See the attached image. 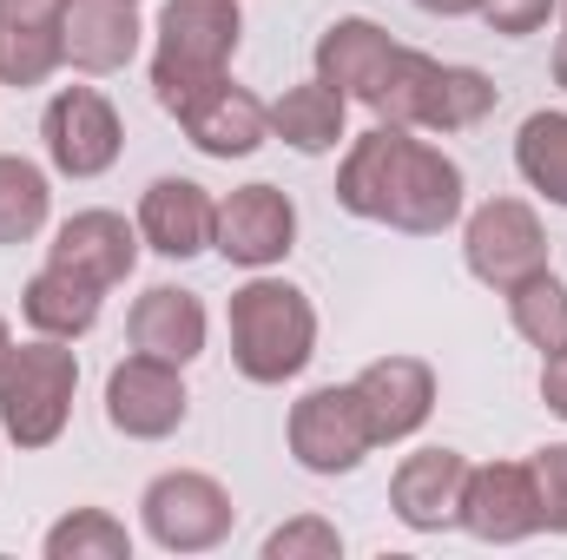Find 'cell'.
Here are the masks:
<instances>
[{
  "label": "cell",
  "mask_w": 567,
  "mask_h": 560,
  "mask_svg": "<svg viewBox=\"0 0 567 560\" xmlns=\"http://www.w3.org/2000/svg\"><path fill=\"white\" fill-rule=\"evenodd\" d=\"M462 481H468V455L462 448H416L390 475V515L410 535H442V528H455Z\"/></svg>",
  "instance_id": "cell-16"
},
{
  "label": "cell",
  "mask_w": 567,
  "mask_h": 560,
  "mask_svg": "<svg viewBox=\"0 0 567 560\" xmlns=\"http://www.w3.org/2000/svg\"><path fill=\"white\" fill-rule=\"evenodd\" d=\"M231 370L258 390H284L310 370L317 356V303L290 278L251 271V283L231 290Z\"/></svg>",
  "instance_id": "cell-2"
},
{
  "label": "cell",
  "mask_w": 567,
  "mask_h": 560,
  "mask_svg": "<svg viewBox=\"0 0 567 560\" xmlns=\"http://www.w3.org/2000/svg\"><path fill=\"white\" fill-rule=\"evenodd\" d=\"M542 403H548V409L567 422V350L542 356Z\"/></svg>",
  "instance_id": "cell-31"
},
{
  "label": "cell",
  "mask_w": 567,
  "mask_h": 560,
  "mask_svg": "<svg viewBox=\"0 0 567 560\" xmlns=\"http://www.w3.org/2000/svg\"><path fill=\"white\" fill-rule=\"evenodd\" d=\"M7 350H13V330H7V317H0V363H7Z\"/></svg>",
  "instance_id": "cell-35"
},
{
  "label": "cell",
  "mask_w": 567,
  "mask_h": 560,
  "mask_svg": "<svg viewBox=\"0 0 567 560\" xmlns=\"http://www.w3.org/2000/svg\"><path fill=\"white\" fill-rule=\"evenodd\" d=\"M357 403L370 422V442L377 448H396L410 435H423V422L435 416V370L423 356H377L357 370Z\"/></svg>",
  "instance_id": "cell-13"
},
{
  "label": "cell",
  "mask_w": 567,
  "mask_h": 560,
  "mask_svg": "<svg viewBox=\"0 0 567 560\" xmlns=\"http://www.w3.org/2000/svg\"><path fill=\"white\" fill-rule=\"evenodd\" d=\"M502 297H508V323H515V336L528 350H542V356L567 350V278H555V265L535 271V278H522Z\"/></svg>",
  "instance_id": "cell-23"
},
{
  "label": "cell",
  "mask_w": 567,
  "mask_h": 560,
  "mask_svg": "<svg viewBox=\"0 0 567 560\" xmlns=\"http://www.w3.org/2000/svg\"><path fill=\"white\" fill-rule=\"evenodd\" d=\"M495 100L502 93H495V80L482 66H449L435 53L396 46L370 113L383 126H410V133H468V126H482L495 113Z\"/></svg>",
  "instance_id": "cell-4"
},
{
  "label": "cell",
  "mask_w": 567,
  "mask_h": 560,
  "mask_svg": "<svg viewBox=\"0 0 567 560\" xmlns=\"http://www.w3.org/2000/svg\"><path fill=\"white\" fill-rule=\"evenodd\" d=\"M555 7H561V0H482L475 13L488 20V33H502V40H528V33H542V27L555 20Z\"/></svg>",
  "instance_id": "cell-30"
},
{
  "label": "cell",
  "mask_w": 567,
  "mask_h": 560,
  "mask_svg": "<svg viewBox=\"0 0 567 560\" xmlns=\"http://www.w3.org/2000/svg\"><path fill=\"white\" fill-rule=\"evenodd\" d=\"M185 409H192V396H185V370L178 363H158V356H140V350L126 363H113V376H106V422L126 442L178 435Z\"/></svg>",
  "instance_id": "cell-12"
},
{
  "label": "cell",
  "mask_w": 567,
  "mask_h": 560,
  "mask_svg": "<svg viewBox=\"0 0 567 560\" xmlns=\"http://www.w3.org/2000/svg\"><path fill=\"white\" fill-rule=\"evenodd\" d=\"M178 126H185V139L198 145L205 158H251L258 145L271 139V106L258 93H245L238 80H218Z\"/></svg>",
  "instance_id": "cell-20"
},
{
  "label": "cell",
  "mask_w": 567,
  "mask_h": 560,
  "mask_svg": "<svg viewBox=\"0 0 567 560\" xmlns=\"http://www.w3.org/2000/svg\"><path fill=\"white\" fill-rule=\"evenodd\" d=\"M455 528L475 535L482 548H515L542 535V495H535V468L528 462H482L462 481V508Z\"/></svg>",
  "instance_id": "cell-10"
},
{
  "label": "cell",
  "mask_w": 567,
  "mask_h": 560,
  "mask_svg": "<svg viewBox=\"0 0 567 560\" xmlns=\"http://www.w3.org/2000/svg\"><path fill=\"white\" fill-rule=\"evenodd\" d=\"M515 172L528 191L567 211V113H528L515 133Z\"/></svg>",
  "instance_id": "cell-25"
},
{
  "label": "cell",
  "mask_w": 567,
  "mask_h": 560,
  "mask_svg": "<svg viewBox=\"0 0 567 560\" xmlns=\"http://www.w3.org/2000/svg\"><path fill=\"white\" fill-rule=\"evenodd\" d=\"M212 231H218V198L198 185V178H152L140 191V238L145 251L172 258V265H192L198 251H212Z\"/></svg>",
  "instance_id": "cell-14"
},
{
  "label": "cell",
  "mask_w": 567,
  "mask_h": 560,
  "mask_svg": "<svg viewBox=\"0 0 567 560\" xmlns=\"http://www.w3.org/2000/svg\"><path fill=\"white\" fill-rule=\"evenodd\" d=\"M245 40L238 0H165L158 7V53H152V100L185 120L218 80H231V53Z\"/></svg>",
  "instance_id": "cell-3"
},
{
  "label": "cell",
  "mask_w": 567,
  "mask_h": 560,
  "mask_svg": "<svg viewBox=\"0 0 567 560\" xmlns=\"http://www.w3.org/2000/svg\"><path fill=\"white\" fill-rule=\"evenodd\" d=\"M66 66V46H60V20H0V86L27 93V86H47L53 73Z\"/></svg>",
  "instance_id": "cell-26"
},
{
  "label": "cell",
  "mask_w": 567,
  "mask_h": 560,
  "mask_svg": "<svg viewBox=\"0 0 567 560\" xmlns=\"http://www.w3.org/2000/svg\"><path fill=\"white\" fill-rule=\"evenodd\" d=\"M535 495H542V535H567V442H548L528 455Z\"/></svg>",
  "instance_id": "cell-29"
},
{
  "label": "cell",
  "mask_w": 567,
  "mask_h": 560,
  "mask_svg": "<svg viewBox=\"0 0 567 560\" xmlns=\"http://www.w3.org/2000/svg\"><path fill=\"white\" fill-rule=\"evenodd\" d=\"M423 13H435V20H462V13H475L482 0H416Z\"/></svg>",
  "instance_id": "cell-33"
},
{
  "label": "cell",
  "mask_w": 567,
  "mask_h": 560,
  "mask_svg": "<svg viewBox=\"0 0 567 560\" xmlns=\"http://www.w3.org/2000/svg\"><path fill=\"white\" fill-rule=\"evenodd\" d=\"M66 13V0H0V20H60Z\"/></svg>",
  "instance_id": "cell-32"
},
{
  "label": "cell",
  "mask_w": 567,
  "mask_h": 560,
  "mask_svg": "<svg viewBox=\"0 0 567 560\" xmlns=\"http://www.w3.org/2000/svg\"><path fill=\"white\" fill-rule=\"evenodd\" d=\"M40 139L60 178H100L126 152V120L100 86H60L40 113Z\"/></svg>",
  "instance_id": "cell-9"
},
{
  "label": "cell",
  "mask_w": 567,
  "mask_h": 560,
  "mask_svg": "<svg viewBox=\"0 0 567 560\" xmlns=\"http://www.w3.org/2000/svg\"><path fill=\"white\" fill-rule=\"evenodd\" d=\"M396 46H403V40H390V27H377V20H363V13H343V20H330V27L317 33V80L337 86L343 100L370 106V100L383 93V73H390Z\"/></svg>",
  "instance_id": "cell-18"
},
{
  "label": "cell",
  "mask_w": 567,
  "mask_h": 560,
  "mask_svg": "<svg viewBox=\"0 0 567 560\" xmlns=\"http://www.w3.org/2000/svg\"><path fill=\"white\" fill-rule=\"evenodd\" d=\"M265 560H343V535L323 515H297L265 535Z\"/></svg>",
  "instance_id": "cell-28"
},
{
  "label": "cell",
  "mask_w": 567,
  "mask_h": 560,
  "mask_svg": "<svg viewBox=\"0 0 567 560\" xmlns=\"http://www.w3.org/2000/svg\"><path fill=\"white\" fill-rule=\"evenodd\" d=\"M343 120H350V100L337 86H323V80L284 86V100H271V139H284L303 158H323V152H337V145L350 139Z\"/></svg>",
  "instance_id": "cell-21"
},
{
  "label": "cell",
  "mask_w": 567,
  "mask_h": 560,
  "mask_svg": "<svg viewBox=\"0 0 567 560\" xmlns=\"http://www.w3.org/2000/svg\"><path fill=\"white\" fill-rule=\"evenodd\" d=\"M53 218V185L33 158L0 152V245H33Z\"/></svg>",
  "instance_id": "cell-24"
},
{
  "label": "cell",
  "mask_w": 567,
  "mask_h": 560,
  "mask_svg": "<svg viewBox=\"0 0 567 560\" xmlns=\"http://www.w3.org/2000/svg\"><path fill=\"white\" fill-rule=\"evenodd\" d=\"M140 225H126L120 211H73L60 231H53V245H47V265L53 271H73V278H86L93 290H120V283L133 278V265H140Z\"/></svg>",
  "instance_id": "cell-15"
},
{
  "label": "cell",
  "mask_w": 567,
  "mask_h": 560,
  "mask_svg": "<svg viewBox=\"0 0 567 560\" xmlns=\"http://www.w3.org/2000/svg\"><path fill=\"white\" fill-rule=\"evenodd\" d=\"M47 560H133V535L113 508H73L47 528L40 541Z\"/></svg>",
  "instance_id": "cell-27"
},
{
  "label": "cell",
  "mask_w": 567,
  "mask_h": 560,
  "mask_svg": "<svg viewBox=\"0 0 567 560\" xmlns=\"http://www.w3.org/2000/svg\"><path fill=\"white\" fill-rule=\"evenodd\" d=\"M555 86H561V93H567V33H561V40H555Z\"/></svg>",
  "instance_id": "cell-34"
},
{
  "label": "cell",
  "mask_w": 567,
  "mask_h": 560,
  "mask_svg": "<svg viewBox=\"0 0 567 560\" xmlns=\"http://www.w3.org/2000/svg\"><path fill=\"white\" fill-rule=\"evenodd\" d=\"M462 265L488 290H515L522 278L548 271V231L528 198H488L462 218Z\"/></svg>",
  "instance_id": "cell-7"
},
{
  "label": "cell",
  "mask_w": 567,
  "mask_h": 560,
  "mask_svg": "<svg viewBox=\"0 0 567 560\" xmlns=\"http://www.w3.org/2000/svg\"><path fill=\"white\" fill-rule=\"evenodd\" d=\"M297 245V205L278 185H238L231 198H218V231H212V251L238 271H271L290 258Z\"/></svg>",
  "instance_id": "cell-11"
},
{
  "label": "cell",
  "mask_w": 567,
  "mask_h": 560,
  "mask_svg": "<svg viewBox=\"0 0 567 560\" xmlns=\"http://www.w3.org/2000/svg\"><path fill=\"white\" fill-rule=\"evenodd\" d=\"M100 297L106 290H93L86 278H73V271H40V278H27L20 290V317H27V330L33 336H60V343H80L93 323H100Z\"/></svg>",
  "instance_id": "cell-22"
},
{
  "label": "cell",
  "mask_w": 567,
  "mask_h": 560,
  "mask_svg": "<svg viewBox=\"0 0 567 560\" xmlns=\"http://www.w3.org/2000/svg\"><path fill=\"white\" fill-rule=\"evenodd\" d=\"M140 0H66L60 13V46H66V66L73 73H126L133 53H140Z\"/></svg>",
  "instance_id": "cell-17"
},
{
  "label": "cell",
  "mask_w": 567,
  "mask_h": 560,
  "mask_svg": "<svg viewBox=\"0 0 567 560\" xmlns=\"http://www.w3.org/2000/svg\"><path fill=\"white\" fill-rule=\"evenodd\" d=\"M555 13H561V20H567V0H561V7H555Z\"/></svg>",
  "instance_id": "cell-36"
},
{
  "label": "cell",
  "mask_w": 567,
  "mask_h": 560,
  "mask_svg": "<svg viewBox=\"0 0 567 560\" xmlns=\"http://www.w3.org/2000/svg\"><path fill=\"white\" fill-rule=\"evenodd\" d=\"M140 521H145V541L165 548V554H212L225 548L238 508H231V488L205 468H165L152 475L140 495Z\"/></svg>",
  "instance_id": "cell-6"
},
{
  "label": "cell",
  "mask_w": 567,
  "mask_h": 560,
  "mask_svg": "<svg viewBox=\"0 0 567 560\" xmlns=\"http://www.w3.org/2000/svg\"><path fill=\"white\" fill-rule=\"evenodd\" d=\"M73 396H80V356L60 336H33L13 343L0 363V428L13 448L40 455L66 435L73 422Z\"/></svg>",
  "instance_id": "cell-5"
},
{
  "label": "cell",
  "mask_w": 567,
  "mask_h": 560,
  "mask_svg": "<svg viewBox=\"0 0 567 560\" xmlns=\"http://www.w3.org/2000/svg\"><path fill=\"white\" fill-rule=\"evenodd\" d=\"M337 205L363 225H390L403 238H442L468 211V178L442 145L416 139L410 126L357 133L337 165Z\"/></svg>",
  "instance_id": "cell-1"
},
{
  "label": "cell",
  "mask_w": 567,
  "mask_h": 560,
  "mask_svg": "<svg viewBox=\"0 0 567 560\" xmlns=\"http://www.w3.org/2000/svg\"><path fill=\"white\" fill-rule=\"evenodd\" d=\"M284 442L297 455L303 475H357L363 455L377 448L370 442V422H363V403L350 383H317L290 403V422H284Z\"/></svg>",
  "instance_id": "cell-8"
},
{
  "label": "cell",
  "mask_w": 567,
  "mask_h": 560,
  "mask_svg": "<svg viewBox=\"0 0 567 560\" xmlns=\"http://www.w3.org/2000/svg\"><path fill=\"white\" fill-rule=\"evenodd\" d=\"M205 303L192 297V290H178V283H152L140 303H133V317H126V343L140 350V356H158V363H198L205 356Z\"/></svg>",
  "instance_id": "cell-19"
}]
</instances>
